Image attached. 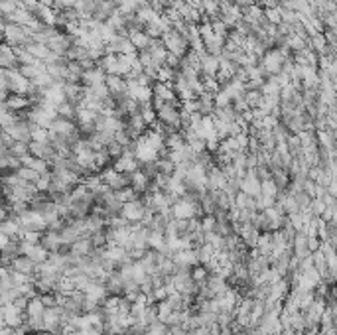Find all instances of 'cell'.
I'll return each instance as SVG.
<instances>
[{
    "label": "cell",
    "instance_id": "cell-17",
    "mask_svg": "<svg viewBox=\"0 0 337 335\" xmlns=\"http://www.w3.org/2000/svg\"><path fill=\"white\" fill-rule=\"evenodd\" d=\"M308 42H310V40H304V38H300V35H296V34L286 35V46L294 53L306 50V48H308Z\"/></svg>",
    "mask_w": 337,
    "mask_h": 335
},
{
    "label": "cell",
    "instance_id": "cell-13",
    "mask_svg": "<svg viewBox=\"0 0 337 335\" xmlns=\"http://www.w3.org/2000/svg\"><path fill=\"white\" fill-rule=\"evenodd\" d=\"M256 250L260 252V254H272V250H274V241H272V233L270 231H266V233H260V237H258V243H256Z\"/></svg>",
    "mask_w": 337,
    "mask_h": 335
},
{
    "label": "cell",
    "instance_id": "cell-29",
    "mask_svg": "<svg viewBox=\"0 0 337 335\" xmlns=\"http://www.w3.org/2000/svg\"><path fill=\"white\" fill-rule=\"evenodd\" d=\"M32 83H34V87H38V89H46L53 83V77L50 75V73H40L38 77L32 79Z\"/></svg>",
    "mask_w": 337,
    "mask_h": 335
},
{
    "label": "cell",
    "instance_id": "cell-6",
    "mask_svg": "<svg viewBox=\"0 0 337 335\" xmlns=\"http://www.w3.org/2000/svg\"><path fill=\"white\" fill-rule=\"evenodd\" d=\"M292 248H294V256L298 258H308L312 256V250L308 247V233L306 231H298L294 235V241H292Z\"/></svg>",
    "mask_w": 337,
    "mask_h": 335
},
{
    "label": "cell",
    "instance_id": "cell-21",
    "mask_svg": "<svg viewBox=\"0 0 337 335\" xmlns=\"http://www.w3.org/2000/svg\"><path fill=\"white\" fill-rule=\"evenodd\" d=\"M265 16L272 26H280V24H282V10H280V4H278L276 8H265Z\"/></svg>",
    "mask_w": 337,
    "mask_h": 335
},
{
    "label": "cell",
    "instance_id": "cell-14",
    "mask_svg": "<svg viewBox=\"0 0 337 335\" xmlns=\"http://www.w3.org/2000/svg\"><path fill=\"white\" fill-rule=\"evenodd\" d=\"M46 304L42 302V296H35L30 300L28 304V310H26V314H28V318H44V314H46Z\"/></svg>",
    "mask_w": 337,
    "mask_h": 335
},
{
    "label": "cell",
    "instance_id": "cell-19",
    "mask_svg": "<svg viewBox=\"0 0 337 335\" xmlns=\"http://www.w3.org/2000/svg\"><path fill=\"white\" fill-rule=\"evenodd\" d=\"M278 185L274 183V179L270 177V179H265L263 181V185H260V195H265V197H270V199H276V195H278Z\"/></svg>",
    "mask_w": 337,
    "mask_h": 335
},
{
    "label": "cell",
    "instance_id": "cell-25",
    "mask_svg": "<svg viewBox=\"0 0 337 335\" xmlns=\"http://www.w3.org/2000/svg\"><path fill=\"white\" fill-rule=\"evenodd\" d=\"M93 138L99 142L101 146H108V144H113L115 142V132H110V130H97L95 134H93Z\"/></svg>",
    "mask_w": 337,
    "mask_h": 335
},
{
    "label": "cell",
    "instance_id": "cell-24",
    "mask_svg": "<svg viewBox=\"0 0 337 335\" xmlns=\"http://www.w3.org/2000/svg\"><path fill=\"white\" fill-rule=\"evenodd\" d=\"M156 164H158V172H160V174H164V176H174V174H176V164H174L172 160L160 158Z\"/></svg>",
    "mask_w": 337,
    "mask_h": 335
},
{
    "label": "cell",
    "instance_id": "cell-10",
    "mask_svg": "<svg viewBox=\"0 0 337 335\" xmlns=\"http://www.w3.org/2000/svg\"><path fill=\"white\" fill-rule=\"evenodd\" d=\"M61 235L57 231H46L42 235V247H46L50 252H57L59 247H61Z\"/></svg>",
    "mask_w": 337,
    "mask_h": 335
},
{
    "label": "cell",
    "instance_id": "cell-23",
    "mask_svg": "<svg viewBox=\"0 0 337 335\" xmlns=\"http://www.w3.org/2000/svg\"><path fill=\"white\" fill-rule=\"evenodd\" d=\"M50 188H52V172L50 174H40L38 181H35V190L40 194H50Z\"/></svg>",
    "mask_w": 337,
    "mask_h": 335
},
{
    "label": "cell",
    "instance_id": "cell-38",
    "mask_svg": "<svg viewBox=\"0 0 337 335\" xmlns=\"http://www.w3.org/2000/svg\"><path fill=\"white\" fill-rule=\"evenodd\" d=\"M174 2H183V0H174Z\"/></svg>",
    "mask_w": 337,
    "mask_h": 335
},
{
    "label": "cell",
    "instance_id": "cell-34",
    "mask_svg": "<svg viewBox=\"0 0 337 335\" xmlns=\"http://www.w3.org/2000/svg\"><path fill=\"white\" fill-rule=\"evenodd\" d=\"M308 247H310V250H312V252L319 250V247H321V241H319V237H310V235H308Z\"/></svg>",
    "mask_w": 337,
    "mask_h": 335
},
{
    "label": "cell",
    "instance_id": "cell-9",
    "mask_svg": "<svg viewBox=\"0 0 337 335\" xmlns=\"http://www.w3.org/2000/svg\"><path fill=\"white\" fill-rule=\"evenodd\" d=\"M148 185H150V177L146 176L142 170H136L134 174H132V181H130V188L136 192V194L144 197V195L148 194Z\"/></svg>",
    "mask_w": 337,
    "mask_h": 335
},
{
    "label": "cell",
    "instance_id": "cell-18",
    "mask_svg": "<svg viewBox=\"0 0 337 335\" xmlns=\"http://www.w3.org/2000/svg\"><path fill=\"white\" fill-rule=\"evenodd\" d=\"M192 278H194L195 284H207V278H209V270L205 268L203 265H195L192 268Z\"/></svg>",
    "mask_w": 337,
    "mask_h": 335
},
{
    "label": "cell",
    "instance_id": "cell-7",
    "mask_svg": "<svg viewBox=\"0 0 337 335\" xmlns=\"http://www.w3.org/2000/svg\"><path fill=\"white\" fill-rule=\"evenodd\" d=\"M201 75H209V77H215L219 69H221V59L215 57V55H209V53H201Z\"/></svg>",
    "mask_w": 337,
    "mask_h": 335
},
{
    "label": "cell",
    "instance_id": "cell-11",
    "mask_svg": "<svg viewBox=\"0 0 337 335\" xmlns=\"http://www.w3.org/2000/svg\"><path fill=\"white\" fill-rule=\"evenodd\" d=\"M128 40L132 42V46L142 52V50H148V46H150V38L146 35L144 30H130L128 32Z\"/></svg>",
    "mask_w": 337,
    "mask_h": 335
},
{
    "label": "cell",
    "instance_id": "cell-30",
    "mask_svg": "<svg viewBox=\"0 0 337 335\" xmlns=\"http://www.w3.org/2000/svg\"><path fill=\"white\" fill-rule=\"evenodd\" d=\"M325 209H327V203H325L323 199H319V197H314V199H312V205H310V211L314 213L316 217H321V215L325 213Z\"/></svg>",
    "mask_w": 337,
    "mask_h": 335
},
{
    "label": "cell",
    "instance_id": "cell-28",
    "mask_svg": "<svg viewBox=\"0 0 337 335\" xmlns=\"http://www.w3.org/2000/svg\"><path fill=\"white\" fill-rule=\"evenodd\" d=\"M217 217L215 215H203L201 217V229L205 231V233H215V229H217Z\"/></svg>",
    "mask_w": 337,
    "mask_h": 335
},
{
    "label": "cell",
    "instance_id": "cell-32",
    "mask_svg": "<svg viewBox=\"0 0 337 335\" xmlns=\"http://www.w3.org/2000/svg\"><path fill=\"white\" fill-rule=\"evenodd\" d=\"M174 312V308H172V304H170V300H164V302H158V316L162 321H166L168 319V316Z\"/></svg>",
    "mask_w": 337,
    "mask_h": 335
},
{
    "label": "cell",
    "instance_id": "cell-33",
    "mask_svg": "<svg viewBox=\"0 0 337 335\" xmlns=\"http://www.w3.org/2000/svg\"><path fill=\"white\" fill-rule=\"evenodd\" d=\"M148 250H150V248H130V250H128V258H130L132 263H138V260H142V258L148 254Z\"/></svg>",
    "mask_w": 337,
    "mask_h": 335
},
{
    "label": "cell",
    "instance_id": "cell-8",
    "mask_svg": "<svg viewBox=\"0 0 337 335\" xmlns=\"http://www.w3.org/2000/svg\"><path fill=\"white\" fill-rule=\"evenodd\" d=\"M12 270H16V272H22V274H28V276H32L35 274V268H38V263H34L30 256H26V254H20L16 256L14 260H12V266H10Z\"/></svg>",
    "mask_w": 337,
    "mask_h": 335
},
{
    "label": "cell",
    "instance_id": "cell-3",
    "mask_svg": "<svg viewBox=\"0 0 337 335\" xmlns=\"http://www.w3.org/2000/svg\"><path fill=\"white\" fill-rule=\"evenodd\" d=\"M123 215L124 219H128L130 223H142L144 215H146V203L144 199H136V201H128L123 205Z\"/></svg>",
    "mask_w": 337,
    "mask_h": 335
},
{
    "label": "cell",
    "instance_id": "cell-1",
    "mask_svg": "<svg viewBox=\"0 0 337 335\" xmlns=\"http://www.w3.org/2000/svg\"><path fill=\"white\" fill-rule=\"evenodd\" d=\"M2 38H4V44L12 46V48L26 46V42H28L26 28L18 26V24H10V22H2Z\"/></svg>",
    "mask_w": 337,
    "mask_h": 335
},
{
    "label": "cell",
    "instance_id": "cell-20",
    "mask_svg": "<svg viewBox=\"0 0 337 335\" xmlns=\"http://www.w3.org/2000/svg\"><path fill=\"white\" fill-rule=\"evenodd\" d=\"M10 154L20 160L24 158V156H28V154H30V142L16 140L14 144H12V148H10Z\"/></svg>",
    "mask_w": 337,
    "mask_h": 335
},
{
    "label": "cell",
    "instance_id": "cell-26",
    "mask_svg": "<svg viewBox=\"0 0 337 335\" xmlns=\"http://www.w3.org/2000/svg\"><path fill=\"white\" fill-rule=\"evenodd\" d=\"M211 26H213V32L217 35H223V38H227L231 32V28L221 20V18H213L211 20Z\"/></svg>",
    "mask_w": 337,
    "mask_h": 335
},
{
    "label": "cell",
    "instance_id": "cell-2",
    "mask_svg": "<svg viewBox=\"0 0 337 335\" xmlns=\"http://www.w3.org/2000/svg\"><path fill=\"white\" fill-rule=\"evenodd\" d=\"M50 132L57 134V136H65V138H69L73 134H81L79 132V124L75 121H69V119H63V117H57L53 121L52 126H50Z\"/></svg>",
    "mask_w": 337,
    "mask_h": 335
},
{
    "label": "cell",
    "instance_id": "cell-31",
    "mask_svg": "<svg viewBox=\"0 0 337 335\" xmlns=\"http://www.w3.org/2000/svg\"><path fill=\"white\" fill-rule=\"evenodd\" d=\"M16 174L22 177V179H26V181H32V183H35V181H38V177H40V174L35 172L34 168H24V166L18 170Z\"/></svg>",
    "mask_w": 337,
    "mask_h": 335
},
{
    "label": "cell",
    "instance_id": "cell-27",
    "mask_svg": "<svg viewBox=\"0 0 337 335\" xmlns=\"http://www.w3.org/2000/svg\"><path fill=\"white\" fill-rule=\"evenodd\" d=\"M231 105H233V99H231L223 89L215 93V106H217V108H227V106H231Z\"/></svg>",
    "mask_w": 337,
    "mask_h": 335
},
{
    "label": "cell",
    "instance_id": "cell-16",
    "mask_svg": "<svg viewBox=\"0 0 337 335\" xmlns=\"http://www.w3.org/2000/svg\"><path fill=\"white\" fill-rule=\"evenodd\" d=\"M235 207H239V209H256V197L245 194V192H239L237 197H235Z\"/></svg>",
    "mask_w": 337,
    "mask_h": 335
},
{
    "label": "cell",
    "instance_id": "cell-36",
    "mask_svg": "<svg viewBox=\"0 0 337 335\" xmlns=\"http://www.w3.org/2000/svg\"><path fill=\"white\" fill-rule=\"evenodd\" d=\"M170 335H190V329H185L183 325H174L170 327Z\"/></svg>",
    "mask_w": 337,
    "mask_h": 335
},
{
    "label": "cell",
    "instance_id": "cell-4",
    "mask_svg": "<svg viewBox=\"0 0 337 335\" xmlns=\"http://www.w3.org/2000/svg\"><path fill=\"white\" fill-rule=\"evenodd\" d=\"M260 185H263V181H260V177L256 176V168L254 170H247L245 177L241 179V192L252 195V197H258L260 195Z\"/></svg>",
    "mask_w": 337,
    "mask_h": 335
},
{
    "label": "cell",
    "instance_id": "cell-15",
    "mask_svg": "<svg viewBox=\"0 0 337 335\" xmlns=\"http://www.w3.org/2000/svg\"><path fill=\"white\" fill-rule=\"evenodd\" d=\"M93 241H91V237H85V239H79V241H75L73 243V254H77V256H89L91 252H93Z\"/></svg>",
    "mask_w": 337,
    "mask_h": 335
},
{
    "label": "cell",
    "instance_id": "cell-35",
    "mask_svg": "<svg viewBox=\"0 0 337 335\" xmlns=\"http://www.w3.org/2000/svg\"><path fill=\"white\" fill-rule=\"evenodd\" d=\"M14 138L10 136V132H6V130H2V148H12V144H14Z\"/></svg>",
    "mask_w": 337,
    "mask_h": 335
},
{
    "label": "cell",
    "instance_id": "cell-5",
    "mask_svg": "<svg viewBox=\"0 0 337 335\" xmlns=\"http://www.w3.org/2000/svg\"><path fill=\"white\" fill-rule=\"evenodd\" d=\"M30 154L40 160H48L52 164L57 156V150L52 146V142H30Z\"/></svg>",
    "mask_w": 337,
    "mask_h": 335
},
{
    "label": "cell",
    "instance_id": "cell-22",
    "mask_svg": "<svg viewBox=\"0 0 337 335\" xmlns=\"http://www.w3.org/2000/svg\"><path fill=\"white\" fill-rule=\"evenodd\" d=\"M176 75H177L176 69H172V67H168V65H162L158 69V81H162V83H172V85H174Z\"/></svg>",
    "mask_w": 337,
    "mask_h": 335
},
{
    "label": "cell",
    "instance_id": "cell-37",
    "mask_svg": "<svg viewBox=\"0 0 337 335\" xmlns=\"http://www.w3.org/2000/svg\"><path fill=\"white\" fill-rule=\"evenodd\" d=\"M38 335H53V333H52V331H40Z\"/></svg>",
    "mask_w": 337,
    "mask_h": 335
},
{
    "label": "cell",
    "instance_id": "cell-12",
    "mask_svg": "<svg viewBox=\"0 0 337 335\" xmlns=\"http://www.w3.org/2000/svg\"><path fill=\"white\" fill-rule=\"evenodd\" d=\"M308 48H312V50L318 53V55H323V53L329 52V44H327V40H325L323 32L312 35V38H310V42H308Z\"/></svg>",
    "mask_w": 337,
    "mask_h": 335
}]
</instances>
